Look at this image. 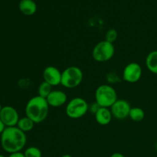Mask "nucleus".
Segmentation results:
<instances>
[{
  "instance_id": "19",
  "label": "nucleus",
  "mask_w": 157,
  "mask_h": 157,
  "mask_svg": "<svg viewBox=\"0 0 157 157\" xmlns=\"http://www.w3.org/2000/svg\"><path fill=\"white\" fill-rule=\"evenodd\" d=\"M117 37H118V33L117 32L116 29H110L109 30H107V32H106V35H105V40L108 42L113 43L116 41V40L117 39Z\"/></svg>"
},
{
  "instance_id": "26",
  "label": "nucleus",
  "mask_w": 157,
  "mask_h": 157,
  "mask_svg": "<svg viewBox=\"0 0 157 157\" xmlns=\"http://www.w3.org/2000/svg\"><path fill=\"white\" fill-rule=\"evenodd\" d=\"M156 152H157V141H156Z\"/></svg>"
},
{
  "instance_id": "12",
  "label": "nucleus",
  "mask_w": 157,
  "mask_h": 157,
  "mask_svg": "<svg viewBox=\"0 0 157 157\" xmlns=\"http://www.w3.org/2000/svg\"><path fill=\"white\" fill-rule=\"evenodd\" d=\"M95 121L98 124L101 126H107L111 122L113 115L110 108L107 107H101L94 114Z\"/></svg>"
},
{
  "instance_id": "4",
  "label": "nucleus",
  "mask_w": 157,
  "mask_h": 157,
  "mask_svg": "<svg viewBox=\"0 0 157 157\" xmlns=\"http://www.w3.org/2000/svg\"><path fill=\"white\" fill-rule=\"evenodd\" d=\"M83 72L76 66H69L61 72V85L68 89L78 87L83 81Z\"/></svg>"
},
{
  "instance_id": "5",
  "label": "nucleus",
  "mask_w": 157,
  "mask_h": 157,
  "mask_svg": "<svg viewBox=\"0 0 157 157\" xmlns=\"http://www.w3.org/2000/svg\"><path fill=\"white\" fill-rule=\"evenodd\" d=\"M89 104L84 98L76 97L71 100L66 106V114L71 119H79L88 112Z\"/></svg>"
},
{
  "instance_id": "20",
  "label": "nucleus",
  "mask_w": 157,
  "mask_h": 157,
  "mask_svg": "<svg viewBox=\"0 0 157 157\" xmlns=\"http://www.w3.org/2000/svg\"><path fill=\"white\" fill-rule=\"evenodd\" d=\"M101 106L99 105V104H98V103L96 102V101H94V103H92L90 105H89V107H88V111L91 112L92 113H94V114H95V113H97V112L98 111V110H99L100 108H101Z\"/></svg>"
},
{
  "instance_id": "18",
  "label": "nucleus",
  "mask_w": 157,
  "mask_h": 157,
  "mask_svg": "<svg viewBox=\"0 0 157 157\" xmlns=\"http://www.w3.org/2000/svg\"><path fill=\"white\" fill-rule=\"evenodd\" d=\"M24 155L25 157H42L41 150L34 146L26 148L24 151Z\"/></svg>"
},
{
  "instance_id": "27",
  "label": "nucleus",
  "mask_w": 157,
  "mask_h": 157,
  "mask_svg": "<svg viewBox=\"0 0 157 157\" xmlns=\"http://www.w3.org/2000/svg\"><path fill=\"white\" fill-rule=\"evenodd\" d=\"M0 157H6L5 156H3L2 154H0Z\"/></svg>"
},
{
  "instance_id": "21",
  "label": "nucleus",
  "mask_w": 157,
  "mask_h": 157,
  "mask_svg": "<svg viewBox=\"0 0 157 157\" xmlns=\"http://www.w3.org/2000/svg\"><path fill=\"white\" fill-rule=\"evenodd\" d=\"M8 157H25V156L24 153H21V152H17V153H10L9 156Z\"/></svg>"
},
{
  "instance_id": "1",
  "label": "nucleus",
  "mask_w": 157,
  "mask_h": 157,
  "mask_svg": "<svg viewBox=\"0 0 157 157\" xmlns=\"http://www.w3.org/2000/svg\"><path fill=\"white\" fill-rule=\"evenodd\" d=\"M2 148L10 153L21 152L25 147L27 136L25 133L21 131L17 127H6L1 134Z\"/></svg>"
},
{
  "instance_id": "14",
  "label": "nucleus",
  "mask_w": 157,
  "mask_h": 157,
  "mask_svg": "<svg viewBox=\"0 0 157 157\" xmlns=\"http://www.w3.org/2000/svg\"><path fill=\"white\" fill-rule=\"evenodd\" d=\"M146 66L151 73L157 75V50L152 51L147 55Z\"/></svg>"
},
{
  "instance_id": "8",
  "label": "nucleus",
  "mask_w": 157,
  "mask_h": 157,
  "mask_svg": "<svg viewBox=\"0 0 157 157\" xmlns=\"http://www.w3.org/2000/svg\"><path fill=\"white\" fill-rule=\"evenodd\" d=\"M0 119L6 127H16L20 118L16 109L11 106H5L0 111Z\"/></svg>"
},
{
  "instance_id": "17",
  "label": "nucleus",
  "mask_w": 157,
  "mask_h": 157,
  "mask_svg": "<svg viewBox=\"0 0 157 157\" xmlns=\"http://www.w3.org/2000/svg\"><path fill=\"white\" fill-rule=\"evenodd\" d=\"M52 90H52V86L50 85L48 83L45 82V81H43V82H41V84H39V86H38V96L41 97V98H45L46 99Z\"/></svg>"
},
{
  "instance_id": "22",
  "label": "nucleus",
  "mask_w": 157,
  "mask_h": 157,
  "mask_svg": "<svg viewBox=\"0 0 157 157\" xmlns=\"http://www.w3.org/2000/svg\"><path fill=\"white\" fill-rule=\"evenodd\" d=\"M6 127L5 126V124H3L2 121H1V119H0V135L2 133V132L4 131L5 129H6Z\"/></svg>"
},
{
  "instance_id": "7",
  "label": "nucleus",
  "mask_w": 157,
  "mask_h": 157,
  "mask_svg": "<svg viewBox=\"0 0 157 157\" xmlns=\"http://www.w3.org/2000/svg\"><path fill=\"white\" fill-rule=\"evenodd\" d=\"M143 75V69L141 66L136 62L129 63L124 67L123 71V79L126 82L133 84L141 79Z\"/></svg>"
},
{
  "instance_id": "16",
  "label": "nucleus",
  "mask_w": 157,
  "mask_h": 157,
  "mask_svg": "<svg viewBox=\"0 0 157 157\" xmlns=\"http://www.w3.org/2000/svg\"><path fill=\"white\" fill-rule=\"evenodd\" d=\"M129 117L134 122H140L145 117V112L140 107H131L129 113Z\"/></svg>"
},
{
  "instance_id": "23",
  "label": "nucleus",
  "mask_w": 157,
  "mask_h": 157,
  "mask_svg": "<svg viewBox=\"0 0 157 157\" xmlns=\"http://www.w3.org/2000/svg\"><path fill=\"white\" fill-rule=\"evenodd\" d=\"M110 157H125L124 155H123L121 153H113V154H111V156Z\"/></svg>"
},
{
  "instance_id": "3",
  "label": "nucleus",
  "mask_w": 157,
  "mask_h": 157,
  "mask_svg": "<svg viewBox=\"0 0 157 157\" xmlns=\"http://www.w3.org/2000/svg\"><path fill=\"white\" fill-rule=\"evenodd\" d=\"M95 101L101 107L110 108L117 101V94L116 90L109 84H101L96 89L94 93Z\"/></svg>"
},
{
  "instance_id": "9",
  "label": "nucleus",
  "mask_w": 157,
  "mask_h": 157,
  "mask_svg": "<svg viewBox=\"0 0 157 157\" xmlns=\"http://www.w3.org/2000/svg\"><path fill=\"white\" fill-rule=\"evenodd\" d=\"M130 109L131 107L128 101L125 100H117L110 107V110L113 115V117L117 120H124L129 117Z\"/></svg>"
},
{
  "instance_id": "15",
  "label": "nucleus",
  "mask_w": 157,
  "mask_h": 157,
  "mask_svg": "<svg viewBox=\"0 0 157 157\" xmlns=\"http://www.w3.org/2000/svg\"><path fill=\"white\" fill-rule=\"evenodd\" d=\"M35 124V123L30 118L25 116L24 117L20 118L16 127L18 129H20L21 131L24 132V133H27V132L31 131L34 128Z\"/></svg>"
},
{
  "instance_id": "6",
  "label": "nucleus",
  "mask_w": 157,
  "mask_h": 157,
  "mask_svg": "<svg viewBox=\"0 0 157 157\" xmlns=\"http://www.w3.org/2000/svg\"><path fill=\"white\" fill-rule=\"evenodd\" d=\"M115 48L113 44L106 40L101 41L94 47L92 57L97 62L104 63L109 61L113 57Z\"/></svg>"
},
{
  "instance_id": "2",
  "label": "nucleus",
  "mask_w": 157,
  "mask_h": 157,
  "mask_svg": "<svg viewBox=\"0 0 157 157\" xmlns=\"http://www.w3.org/2000/svg\"><path fill=\"white\" fill-rule=\"evenodd\" d=\"M49 107L45 98L37 95L29 99L26 104L25 115L35 124H41L48 116Z\"/></svg>"
},
{
  "instance_id": "10",
  "label": "nucleus",
  "mask_w": 157,
  "mask_h": 157,
  "mask_svg": "<svg viewBox=\"0 0 157 157\" xmlns=\"http://www.w3.org/2000/svg\"><path fill=\"white\" fill-rule=\"evenodd\" d=\"M44 81L48 83L52 87L61 84V72L55 66H48L44 69L42 73Z\"/></svg>"
},
{
  "instance_id": "13",
  "label": "nucleus",
  "mask_w": 157,
  "mask_h": 157,
  "mask_svg": "<svg viewBox=\"0 0 157 157\" xmlns=\"http://www.w3.org/2000/svg\"><path fill=\"white\" fill-rule=\"evenodd\" d=\"M18 9L24 15L30 16L37 11V4L34 0H20Z\"/></svg>"
},
{
  "instance_id": "25",
  "label": "nucleus",
  "mask_w": 157,
  "mask_h": 157,
  "mask_svg": "<svg viewBox=\"0 0 157 157\" xmlns=\"http://www.w3.org/2000/svg\"><path fill=\"white\" fill-rule=\"evenodd\" d=\"M2 108V104H1V103H0V111H1Z\"/></svg>"
},
{
  "instance_id": "11",
  "label": "nucleus",
  "mask_w": 157,
  "mask_h": 157,
  "mask_svg": "<svg viewBox=\"0 0 157 157\" xmlns=\"http://www.w3.org/2000/svg\"><path fill=\"white\" fill-rule=\"evenodd\" d=\"M46 100L50 107H60L66 104L67 95L65 92L61 90H53Z\"/></svg>"
},
{
  "instance_id": "24",
  "label": "nucleus",
  "mask_w": 157,
  "mask_h": 157,
  "mask_svg": "<svg viewBox=\"0 0 157 157\" xmlns=\"http://www.w3.org/2000/svg\"><path fill=\"white\" fill-rule=\"evenodd\" d=\"M61 157H72V156L69 154H64V155H63Z\"/></svg>"
}]
</instances>
